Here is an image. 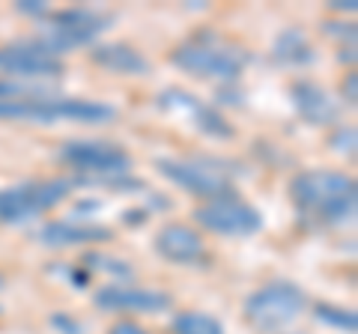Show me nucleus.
Segmentation results:
<instances>
[{
	"instance_id": "1a4fd4ad",
	"label": "nucleus",
	"mask_w": 358,
	"mask_h": 334,
	"mask_svg": "<svg viewBox=\"0 0 358 334\" xmlns=\"http://www.w3.org/2000/svg\"><path fill=\"white\" fill-rule=\"evenodd\" d=\"M194 218L203 230L215 233V236H227V239H245V236H254V233L263 230L260 209L236 194L206 200L194 212Z\"/></svg>"
},
{
	"instance_id": "2eb2a0df",
	"label": "nucleus",
	"mask_w": 358,
	"mask_h": 334,
	"mask_svg": "<svg viewBox=\"0 0 358 334\" xmlns=\"http://www.w3.org/2000/svg\"><path fill=\"white\" fill-rule=\"evenodd\" d=\"M293 108L296 114L308 122V126H331L338 119V102L331 99L326 87L313 84V81H299L293 84Z\"/></svg>"
},
{
	"instance_id": "0eeeda50",
	"label": "nucleus",
	"mask_w": 358,
	"mask_h": 334,
	"mask_svg": "<svg viewBox=\"0 0 358 334\" xmlns=\"http://www.w3.org/2000/svg\"><path fill=\"white\" fill-rule=\"evenodd\" d=\"M60 161L84 173L78 185H96L117 176H131V155L108 140H69L60 147Z\"/></svg>"
},
{
	"instance_id": "393cba45",
	"label": "nucleus",
	"mask_w": 358,
	"mask_h": 334,
	"mask_svg": "<svg viewBox=\"0 0 358 334\" xmlns=\"http://www.w3.org/2000/svg\"><path fill=\"white\" fill-rule=\"evenodd\" d=\"M326 33L329 36H338L343 42H350V45H355V24H343V21H326Z\"/></svg>"
},
{
	"instance_id": "9d476101",
	"label": "nucleus",
	"mask_w": 358,
	"mask_h": 334,
	"mask_svg": "<svg viewBox=\"0 0 358 334\" xmlns=\"http://www.w3.org/2000/svg\"><path fill=\"white\" fill-rule=\"evenodd\" d=\"M159 108L164 110V114L188 119L200 131V135H206V138L230 140L233 135H236L233 126L227 122V117H224L218 108L206 105L203 99H197L194 93H188V90H179V87H171V90H164L159 96Z\"/></svg>"
},
{
	"instance_id": "aec40b11",
	"label": "nucleus",
	"mask_w": 358,
	"mask_h": 334,
	"mask_svg": "<svg viewBox=\"0 0 358 334\" xmlns=\"http://www.w3.org/2000/svg\"><path fill=\"white\" fill-rule=\"evenodd\" d=\"M313 317H317V322H322V326L338 328V331H343V334H355V331H358V317H355L352 307H341V305L320 302L317 307H313Z\"/></svg>"
},
{
	"instance_id": "cd10ccee",
	"label": "nucleus",
	"mask_w": 358,
	"mask_h": 334,
	"mask_svg": "<svg viewBox=\"0 0 358 334\" xmlns=\"http://www.w3.org/2000/svg\"><path fill=\"white\" fill-rule=\"evenodd\" d=\"M331 9H338V13H355V0H331Z\"/></svg>"
},
{
	"instance_id": "39448f33",
	"label": "nucleus",
	"mask_w": 358,
	"mask_h": 334,
	"mask_svg": "<svg viewBox=\"0 0 358 334\" xmlns=\"http://www.w3.org/2000/svg\"><path fill=\"white\" fill-rule=\"evenodd\" d=\"M305 307H308V296L299 284L272 281L245 298L242 314L257 331L275 334V331H284L287 326H293Z\"/></svg>"
},
{
	"instance_id": "f8f14e48",
	"label": "nucleus",
	"mask_w": 358,
	"mask_h": 334,
	"mask_svg": "<svg viewBox=\"0 0 358 334\" xmlns=\"http://www.w3.org/2000/svg\"><path fill=\"white\" fill-rule=\"evenodd\" d=\"M93 305L108 314H164L173 298L164 289H147L131 284H108L96 289Z\"/></svg>"
},
{
	"instance_id": "bb28decb",
	"label": "nucleus",
	"mask_w": 358,
	"mask_h": 334,
	"mask_svg": "<svg viewBox=\"0 0 358 334\" xmlns=\"http://www.w3.org/2000/svg\"><path fill=\"white\" fill-rule=\"evenodd\" d=\"M343 99H346L350 105L358 102V75H355V72L346 75V81H343Z\"/></svg>"
},
{
	"instance_id": "f03ea898",
	"label": "nucleus",
	"mask_w": 358,
	"mask_h": 334,
	"mask_svg": "<svg viewBox=\"0 0 358 334\" xmlns=\"http://www.w3.org/2000/svg\"><path fill=\"white\" fill-rule=\"evenodd\" d=\"M117 117V108L93 99L75 96H33V99H0V119L27 122V126H54V122H81V126H102Z\"/></svg>"
},
{
	"instance_id": "c85d7f7f",
	"label": "nucleus",
	"mask_w": 358,
	"mask_h": 334,
	"mask_svg": "<svg viewBox=\"0 0 358 334\" xmlns=\"http://www.w3.org/2000/svg\"><path fill=\"white\" fill-rule=\"evenodd\" d=\"M3 284H6V277H3V275H0V289H3Z\"/></svg>"
},
{
	"instance_id": "ddd939ff",
	"label": "nucleus",
	"mask_w": 358,
	"mask_h": 334,
	"mask_svg": "<svg viewBox=\"0 0 358 334\" xmlns=\"http://www.w3.org/2000/svg\"><path fill=\"white\" fill-rule=\"evenodd\" d=\"M155 254L167 263L176 266H192L197 260H203L206 245L203 236L188 227V224H164L159 233H155Z\"/></svg>"
},
{
	"instance_id": "b1692460",
	"label": "nucleus",
	"mask_w": 358,
	"mask_h": 334,
	"mask_svg": "<svg viewBox=\"0 0 358 334\" xmlns=\"http://www.w3.org/2000/svg\"><path fill=\"white\" fill-rule=\"evenodd\" d=\"M15 9H18L21 15H33V18H39V21L51 15V6L45 3V0H18Z\"/></svg>"
},
{
	"instance_id": "4be33fe9",
	"label": "nucleus",
	"mask_w": 358,
	"mask_h": 334,
	"mask_svg": "<svg viewBox=\"0 0 358 334\" xmlns=\"http://www.w3.org/2000/svg\"><path fill=\"white\" fill-rule=\"evenodd\" d=\"M329 143H331V150H334V152L352 155V152H355V143H358V131H355V126H338Z\"/></svg>"
},
{
	"instance_id": "9b49d317",
	"label": "nucleus",
	"mask_w": 358,
	"mask_h": 334,
	"mask_svg": "<svg viewBox=\"0 0 358 334\" xmlns=\"http://www.w3.org/2000/svg\"><path fill=\"white\" fill-rule=\"evenodd\" d=\"M0 72L6 78H21V81H51L63 75V60L45 51L39 42H13L0 45Z\"/></svg>"
},
{
	"instance_id": "a211bd4d",
	"label": "nucleus",
	"mask_w": 358,
	"mask_h": 334,
	"mask_svg": "<svg viewBox=\"0 0 358 334\" xmlns=\"http://www.w3.org/2000/svg\"><path fill=\"white\" fill-rule=\"evenodd\" d=\"M171 331L173 334H227L221 319L203 314V310H182V314H176L171 322Z\"/></svg>"
},
{
	"instance_id": "423d86ee",
	"label": "nucleus",
	"mask_w": 358,
	"mask_h": 334,
	"mask_svg": "<svg viewBox=\"0 0 358 334\" xmlns=\"http://www.w3.org/2000/svg\"><path fill=\"white\" fill-rule=\"evenodd\" d=\"M75 180H39V182H18L9 188H0V227L6 224H24L30 218H39L60 206Z\"/></svg>"
},
{
	"instance_id": "4468645a",
	"label": "nucleus",
	"mask_w": 358,
	"mask_h": 334,
	"mask_svg": "<svg viewBox=\"0 0 358 334\" xmlns=\"http://www.w3.org/2000/svg\"><path fill=\"white\" fill-rule=\"evenodd\" d=\"M36 239L45 248H78V245L110 242L114 230L93 224V221H48V224L39 227Z\"/></svg>"
},
{
	"instance_id": "6ab92c4d",
	"label": "nucleus",
	"mask_w": 358,
	"mask_h": 334,
	"mask_svg": "<svg viewBox=\"0 0 358 334\" xmlns=\"http://www.w3.org/2000/svg\"><path fill=\"white\" fill-rule=\"evenodd\" d=\"M84 272H102V275H110L117 281H131L134 277V269L129 260L122 257H114V254H105V251H90L84 263H81Z\"/></svg>"
},
{
	"instance_id": "f3484780",
	"label": "nucleus",
	"mask_w": 358,
	"mask_h": 334,
	"mask_svg": "<svg viewBox=\"0 0 358 334\" xmlns=\"http://www.w3.org/2000/svg\"><path fill=\"white\" fill-rule=\"evenodd\" d=\"M272 57L284 66H308V63H313L317 54H313V45H310L305 30L287 27V30L278 33L275 42H272Z\"/></svg>"
},
{
	"instance_id": "c756f323",
	"label": "nucleus",
	"mask_w": 358,
	"mask_h": 334,
	"mask_svg": "<svg viewBox=\"0 0 358 334\" xmlns=\"http://www.w3.org/2000/svg\"><path fill=\"white\" fill-rule=\"evenodd\" d=\"M0 314H3V307H0Z\"/></svg>"
},
{
	"instance_id": "dca6fc26",
	"label": "nucleus",
	"mask_w": 358,
	"mask_h": 334,
	"mask_svg": "<svg viewBox=\"0 0 358 334\" xmlns=\"http://www.w3.org/2000/svg\"><path fill=\"white\" fill-rule=\"evenodd\" d=\"M90 60H93L99 69L122 75V78H143V75H150V60L143 57V51L129 45V42H105V45H93V51H90Z\"/></svg>"
},
{
	"instance_id": "20e7f679",
	"label": "nucleus",
	"mask_w": 358,
	"mask_h": 334,
	"mask_svg": "<svg viewBox=\"0 0 358 334\" xmlns=\"http://www.w3.org/2000/svg\"><path fill=\"white\" fill-rule=\"evenodd\" d=\"M108 27H110V15L99 13V9H90V6H72V9H60V13H51L48 18H42L39 33L33 42H39L54 57H63V54H69L75 48L93 45Z\"/></svg>"
},
{
	"instance_id": "5701e85b",
	"label": "nucleus",
	"mask_w": 358,
	"mask_h": 334,
	"mask_svg": "<svg viewBox=\"0 0 358 334\" xmlns=\"http://www.w3.org/2000/svg\"><path fill=\"white\" fill-rule=\"evenodd\" d=\"M48 322H51V328L60 331V334H84V328H87L81 319L72 317V314H66V310H57V314H51Z\"/></svg>"
},
{
	"instance_id": "f257e3e1",
	"label": "nucleus",
	"mask_w": 358,
	"mask_h": 334,
	"mask_svg": "<svg viewBox=\"0 0 358 334\" xmlns=\"http://www.w3.org/2000/svg\"><path fill=\"white\" fill-rule=\"evenodd\" d=\"M289 197L301 215L320 227L350 224L358 209V185L338 170H305L293 176Z\"/></svg>"
},
{
	"instance_id": "6e6552de",
	"label": "nucleus",
	"mask_w": 358,
	"mask_h": 334,
	"mask_svg": "<svg viewBox=\"0 0 358 334\" xmlns=\"http://www.w3.org/2000/svg\"><path fill=\"white\" fill-rule=\"evenodd\" d=\"M155 170L176 188L203 200L236 194L230 170H224V164L212 159H155Z\"/></svg>"
},
{
	"instance_id": "412c9836",
	"label": "nucleus",
	"mask_w": 358,
	"mask_h": 334,
	"mask_svg": "<svg viewBox=\"0 0 358 334\" xmlns=\"http://www.w3.org/2000/svg\"><path fill=\"white\" fill-rule=\"evenodd\" d=\"M54 90L39 81H21V78L0 75V99H33V96H51Z\"/></svg>"
},
{
	"instance_id": "7ed1b4c3",
	"label": "nucleus",
	"mask_w": 358,
	"mask_h": 334,
	"mask_svg": "<svg viewBox=\"0 0 358 334\" xmlns=\"http://www.w3.org/2000/svg\"><path fill=\"white\" fill-rule=\"evenodd\" d=\"M171 63L194 78H209V81H239L242 69L251 63V54L224 42L218 33H200V36L182 42L171 51Z\"/></svg>"
},
{
	"instance_id": "a878e982",
	"label": "nucleus",
	"mask_w": 358,
	"mask_h": 334,
	"mask_svg": "<svg viewBox=\"0 0 358 334\" xmlns=\"http://www.w3.org/2000/svg\"><path fill=\"white\" fill-rule=\"evenodd\" d=\"M108 334H150V331L143 328V326H138V322H131V319H120V322L110 326Z\"/></svg>"
}]
</instances>
